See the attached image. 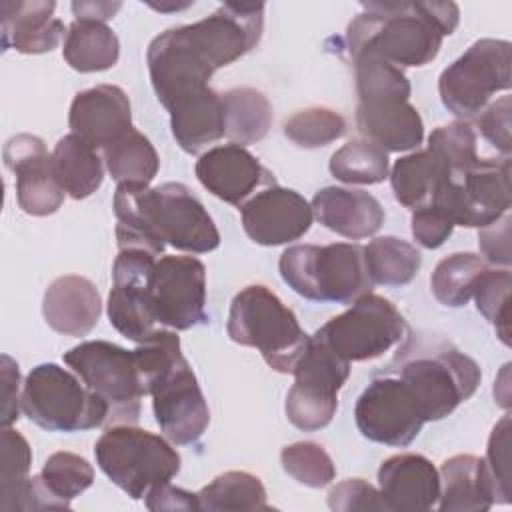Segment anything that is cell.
<instances>
[{"label":"cell","mask_w":512,"mask_h":512,"mask_svg":"<svg viewBox=\"0 0 512 512\" xmlns=\"http://www.w3.org/2000/svg\"><path fill=\"white\" fill-rule=\"evenodd\" d=\"M114 216L118 250L142 248L160 256L166 244L190 254H206L220 246V232L212 216L180 182L156 188L118 184Z\"/></svg>","instance_id":"cell-1"},{"label":"cell","mask_w":512,"mask_h":512,"mask_svg":"<svg viewBox=\"0 0 512 512\" xmlns=\"http://www.w3.org/2000/svg\"><path fill=\"white\" fill-rule=\"evenodd\" d=\"M346 28L350 58L374 56L398 68L432 62L450 36L460 10L454 2H364Z\"/></svg>","instance_id":"cell-2"},{"label":"cell","mask_w":512,"mask_h":512,"mask_svg":"<svg viewBox=\"0 0 512 512\" xmlns=\"http://www.w3.org/2000/svg\"><path fill=\"white\" fill-rule=\"evenodd\" d=\"M386 372L406 382L426 422L450 416L482 380L478 362L436 334L404 336Z\"/></svg>","instance_id":"cell-3"},{"label":"cell","mask_w":512,"mask_h":512,"mask_svg":"<svg viewBox=\"0 0 512 512\" xmlns=\"http://www.w3.org/2000/svg\"><path fill=\"white\" fill-rule=\"evenodd\" d=\"M282 280L302 298L312 302L352 304L372 292L364 246L334 242L326 246L296 244L278 260Z\"/></svg>","instance_id":"cell-4"},{"label":"cell","mask_w":512,"mask_h":512,"mask_svg":"<svg viewBox=\"0 0 512 512\" xmlns=\"http://www.w3.org/2000/svg\"><path fill=\"white\" fill-rule=\"evenodd\" d=\"M226 332L236 344L256 348L280 374H292L310 340L296 314L262 284H250L232 298Z\"/></svg>","instance_id":"cell-5"},{"label":"cell","mask_w":512,"mask_h":512,"mask_svg":"<svg viewBox=\"0 0 512 512\" xmlns=\"http://www.w3.org/2000/svg\"><path fill=\"white\" fill-rule=\"evenodd\" d=\"M98 468L132 500H144L180 472V454L172 444L134 424H114L94 444Z\"/></svg>","instance_id":"cell-6"},{"label":"cell","mask_w":512,"mask_h":512,"mask_svg":"<svg viewBox=\"0 0 512 512\" xmlns=\"http://www.w3.org/2000/svg\"><path fill=\"white\" fill-rule=\"evenodd\" d=\"M22 412L48 432H84L108 424V404L78 374L46 362L22 384Z\"/></svg>","instance_id":"cell-7"},{"label":"cell","mask_w":512,"mask_h":512,"mask_svg":"<svg viewBox=\"0 0 512 512\" xmlns=\"http://www.w3.org/2000/svg\"><path fill=\"white\" fill-rule=\"evenodd\" d=\"M64 362L108 404V424H136L146 394L134 350L106 340H88L70 348Z\"/></svg>","instance_id":"cell-8"},{"label":"cell","mask_w":512,"mask_h":512,"mask_svg":"<svg viewBox=\"0 0 512 512\" xmlns=\"http://www.w3.org/2000/svg\"><path fill=\"white\" fill-rule=\"evenodd\" d=\"M510 204V160L478 158L468 168L448 170L428 206L442 210L454 226L484 228L508 214Z\"/></svg>","instance_id":"cell-9"},{"label":"cell","mask_w":512,"mask_h":512,"mask_svg":"<svg viewBox=\"0 0 512 512\" xmlns=\"http://www.w3.org/2000/svg\"><path fill=\"white\" fill-rule=\"evenodd\" d=\"M510 42L476 40L438 78L442 104L460 120L476 118L496 92L510 88Z\"/></svg>","instance_id":"cell-10"},{"label":"cell","mask_w":512,"mask_h":512,"mask_svg":"<svg viewBox=\"0 0 512 512\" xmlns=\"http://www.w3.org/2000/svg\"><path fill=\"white\" fill-rule=\"evenodd\" d=\"M408 332L404 316L384 296L364 294L316 330V338L346 362L380 358Z\"/></svg>","instance_id":"cell-11"},{"label":"cell","mask_w":512,"mask_h":512,"mask_svg":"<svg viewBox=\"0 0 512 512\" xmlns=\"http://www.w3.org/2000/svg\"><path fill=\"white\" fill-rule=\"evenodd\" d=\"M292 374L294 384L284 404L288 420L304 432L328 426L338 410V392L350 376V362L310 336Z\"/></svg>","instance_id":"cell-12"},{"label":"cell","mask_w":512,"mask_h":512,"mask_svg":"<svg viewBox=\"0 0 512 512\" xmlns=\"http://www.w3.org/2000/svg\"><path fill=\"white\" fill-rule=\"evenodd\" d=\"M264 2H224L210 16L178 26L184 42L212 70L256 48L264 30Z\"/></svg>","instance_id":"cell-13"},{"label":"cell","mask_w":512,"mask_h":512,"mask_svg":"<svg viewBox=\"0 0 512 512\" xmlns=\"http://www.w3.org/2000/svg\"><path fill=\"white\" fill-rule=\"evenodd\" d=\"M354 420L360 434L376 444L404 448L426 424L412 390L396 374L376 376L356 400Z\"/></svg>","instance_id":"cell-14"},{"label":"cell","mask_w":512,"mask_h":512,"mask_svg":"<svg viewBox=\"0 0 512 512\" xmlns=\"http://www.w3.org/2000/svg\"><path fill=\"white\" fill-rule=\"evenodd\" d=\"M152 396L156 424L174 444H194L210 424V410L188 360L176 362L158 372L146 386Z\"/></svg>","instance_id":"cell-15"},{"label":"cell","mask_w":512,"mask_h":512,"mask_svg":"<svg viewBox=\"0 0 512 512\" xmlns=\"http://www.w3.org/2000/svg\"><path fill=\"white\" fill-rule=\"evenodd\" d=\"M156 262V256L148 250L120 248L112 266L108 318L124 338L136 344L158 330L150 296Z\"/></svg>","instance_id":"cell-16"},{"label":"cell","mask_w":512,"mask_h":512,"mask_svg":"<svg viewBox=\"0 0 512 512\" xmlns=\"http://www.w3.org/2000/svg\"><path fill=\"white\" fill-rule=\"evenodd\" d=\"M156 322L172 330H190L208 322L206 268L194 256H162L150 284Z\"/></svg>","instance_id":"cell-17"},{"label":"cell","mask_w":512,"mask_h":512,"mask_svg":"<svg viewBox=\"0 0 512 512\" xmlns=\"http://www.w3.org/2000/svg\"><path fill=\"white\" fill-rule=\"evenodd\" d=\"M242 228L260 246H282L302 238L314 220L312 206L296 190L272 184L240 206Z\"/></svg>","instance_id":"cell-18"},{"label":"cell","mask_w":512,"mask_h":512,"mask_svg":"<svg viewBox=\"0 0 512 512\" xmlns=\"http://www.w3.org/2000/svg\"><path fill=\"white\" fill-rule=\"evenodd\" d=\"M4 164L16 176L18 206L30 216L58 212L66 192L52 170V154L34 134H16L4 146Z\"/></svg>","instance_id":"cell-19"},{"label":"cell","mask_w":512,"mask_h":512,"mask_svg":"<svg viewBox=\"0 0 512 512\" xmlns=\"http://www.w3.org/2000/svg\"><path fill=\"white\" fill-rule=\"evenodd\" d=\"M196 178L216 198L242 206L258 188L276 184L260 160L240 144H222L204 152L196 162Z\"/></svg>","instance_id":"cell-20"},{"label":"cell","mask_w":512,"mask_h":512,"mask_svg":"<svg viewBox=\"0 0 512 512\" xmlns=\"http://www.w3.org/2000/svg\"><path fill=\"white\" fill-rule=\"evenodd\" d=\"M68 124L76 136L104 150L132 130V108L126 92L114 84H98L78 92L70 104Z\"/></svg>","instance_id":"cell-21"},{"label":"cell","mask_w":512,"mask_h":512,"mask_svg":"<svg viewBox=\"0 0 512 512\" xmlns=\"http://www.w3.org/2000/svg\"><path fill=\"white\" fill-rule=\"evenodd\" d=\"M380 494L390 512L432 510L440 498V474L422 454H396L378 468Z\"/></svg>","instance_id":"cell-22"},{"label":"cell","mask_w":512,"mask_h":512,"mask_svg":"<svg viewBox=\"0 0 512 512\" xmlns=\"http://www.w3.org/2000/svg\"><path fill=\"white\" fill-rule=\"evenodd\" d=\"M310 206L324 228L350 240L374 236L384 224L382 204L358 188L326 186L314 194Z\"/></svg>","instance_id":"cell-23"},{"label":"cell","mask_w":512,"mask_h":512,"mask_svg":"<svg viewBox=\"0 0 512 512\" xmlns=\"http://www.w3.org/2000/svg\"><path fill=\"white\" fill-rule=\"evenodd\" d=\"M100 312V292L84 276H60L44 292L42 314L46 324L58 334L74 338L90 334L98 324Z\"/></svg>","instance_id":"cell-24"},{"label":"cell","mask_w":512,"mask_h":512,"mask_svg":"<svg viewBox=\"0 0 512 512\" xmlns=\"http://www.w3.org/2000/svg\"><path fill=\"white\" fill-rule=\"evenodd\" d=\"M56 2L20 0L0 4L2 46L20 54H44L54 50L64 36V22L54 18Z\"/></svg>","instance_id":"cell-25"},{"label":"cell","mask_w":512,"mask_h":512,"mask_svg":"<svg viewBox=\"0 0 512 512\" xmlns=\"http://www.w3.org/2000/svg\"><path fill=\"white\" fill-rule=\"evenodd\" d=\"M166 110L170 112L172 136L188 154H200L224 136L222 94L210 86L180 96Z\"/></svg>","instance_id":"cell-26"},{"label":"cell","mask_w":512,"mask_h":512,"mask_svg":"<svg viewBox=\"0 0 512 512\" xmlns=\"http://www.w3.org/2000/svg\"><path fill=\"white\" fill-rule=\"evenodd\" d=\"M440 512H484L496 504V490L484 458L456 454L442 462L440 470Z\"/></svg>","instance_id":"cell-27"},{"label":"cell","mask_w":512,"mask_h":512,"mask_svg":"<svg viewBox=\"0 0 512 512\" xmlns=\"http://www.w3.org/2000/svg\"><path fill=\"white\" fill-rule=\"evenodd\" d=\"M356 126L364 140L384 152L414 150L424 140L422 116L410 102L358 104Z\"/></svg>","instance_id":"cell-28"},{"label":"cell","mask_w":512,"mask_h":512,"mask_svg":"<svg viewBox=\"0 0 512 512\" xmlns=\"http://www.w3.org/2000/svg\"><path fill=\"white\" fill-rule=\"evenodd\" d=\"M52 170L62 190L74 200L92 196L104 180V166L96 148L74 132L56 142L52 150Z\"/></svg>","instance_id":"cell-29"},{"label":"cell","mask_w":512,"mask_h":512,"mask_svg":"<svg viewBox=\"0 0 512 512\" xmlns=\"http://www.w3.org/2000/svg\"><path fill=\"white\" fill-rule=\"evenodd\" d=\"M62 56L76 72H102L118 62L120 42L106 22L80 18L66 30Z\"/></svg>","instance_id":"cell-30"},{"label":"cell","mask_w":512,"mask_h":512,"mask_svg":"<svg viewBox=\"0 0 512 512\" xmlns=\"http://www.w3.org/2000/svg\"><path fill=\"white\" fill-rule=\"evenodd\" d=\"M446 172V164L428 148L406 154L394 162L390 172L394 198L410 210L424 208L432 202Z\"/></svg>","instance_id":"cell-31"},{"label":"cell","mask_w":512,"mask_h":512,"mask_svg":"<svg viewBox=\"0 0 512 512\" xmlns=\"http://www.w3.org/2000/svg\"><path fill=\"white\" fill-rule=\"evenodd\" d=\"M222 104L224 136L232 144L248 146L266 138L272 126V106L260 90L250 86L226 90Z\"/></svg>","instance_id":"cell-32"},{"label":"cell","mask_w":512,"mask_h":512,"mask_svg":"<svg viewBox=\"0 0 512 512\" xmlns=\"http://www.w3.org/2000/svg\"><path fill=\"white\" fill-rule=\"evenodd\" d=\"M104 164L118 184L150 186L160 168V158L152 142L136 128L106 146Z\"/></svg>","instance_id":"cell-33"},{"label":"cell","mask_w":512,"mask_h":512,"mask_svg":"<svg viewBox=\"0 0 512 512\" xmlns=\"http://www.w3.org/2000/svg\"><path fill=\"white\" fill-rule=\"evenodd\" d=\"M364 258L372 282L390 288L410 284L422 266L420 250L396 236L374 238L364 246Z\"/></svg>","instance_id":"cell-34"},{"label":"cell","mask_w":512,"mask_h":512,"mask_svg":"<svg viewBox=\"0 0 512 512\" xmlns=\"http://www.w3.org/2000/svg\"><path fill=\"white\" fill-rule=\"evenodd\" d=\"M200 510H270L262 480L244 470L216 476L198 492Z\"/></svg>","instance_id":"cell-35"},{"label":"cell","mask_w":512,"mask_h":512,"mask_svg":"<svg viewBox=\"0 0 512 512\" xmlns=\"http://www.w3.org/2000/svg\"><path fill=\"white\" fill-rule=\"evenodd\" d=\"M488 268V262L472 252H456L442 258L432 276L430 286L436 300L450 308H460L472 298L478 276Z\"/></svg>","instance_id":"cell-36"},{"label":"cell","mask_w":512,"mask_h":512,"mask_svg":"<svg viewBox=\"0 0 512 512\" xmlns=\"http://www.w3.org/2000/svg\"><path fill=\"white\" fill-rule=\"evenodd\" d=\"M352 62L358 104L408 102L412 88L402 68L374 56H360Z\"/></svg>","instance_id":"cell-37"},{"label":"cell","mask_w":512,"mask_h":512,"mask_svg":"<svg viewBox=\"0 0 512 512\" xmlns=\"http://www.w3.org/2000/svg\"><path fill=\"white\" fill-rule=\"evenodd\" d=\"M330 174L344 184H380L388 178V152L380 146L356 138L330 156Z\"/></svg>","instance_id":"cell-38"},{"label":"cell","mask_w":512,"mask_h":512,"mask_svg":"<svg viewBox=\"0 0 512 512\" xmlns=\"http://www.w3.org/2000/svg\"><path fill=\"white\" fill-rule=\"evenodd\" d=\"M510 288L512 274L508 268H486L472 290L478 312L496 328L506 346H510Z\"/></svg>","instance_id":"cell-39"},{"label":"cell","mask_w":512,"mask_h":512,"mask_svg":"<svg viewBox=\"0 0 512 512\" xmlns=\"http://www.w3.org/2000/svg\"><path fill=\"white\" fill-rule=\"evenodd\" d=\"M284 134L300 148H322L346 134V120L332 108L312 106L284 122Z\"/></svg>","instance_id":"cell-40"},{"label":"cell","mask_w":512,"mask_h":512,"mask_svg":"<svg viewBox=\"0 0 512 512\" xmlns=\"http://www.w3.org/2000/svg\"><path fill=\"white\" fill-rule=\"evenodd\" d=\"M48 490L70 506V502L88 490L94 482V468L92 464L74 452H54L42 466L40 472Z\"/></svg>","instance_id":"cell-41"},{"label":"cell","mask_w":512,"mask_h":512,"mask_svg":"<svg viewBox=\"0 0 512 512\" xmlns=\"http://www.w3.org/2000/svg\"><path fill=\"white\" fill-rule=\"evenodd\" d=\"M280 462L290 478L308 488H324L336 478V466L330 454L310 440L284 446Z\"/></svg>","instance_id":"cell-42"},{"label":"cell","mask_w":512,"mask_h":512,"mask_svg":"<svg viewBox=\"0 0 512 512\" xmlns=\"http://www.w3.org/2000/svg\"><path fill=\"white\" fill-rule=\"evenodd\" d=\"M428 150L434 152L448 170L468 168L478 160L476 132L466 120L438 126L428 136Z\"/></svg>","instance_id":"cell-43"},{"label":"cell","mask_w":512,"mask_h":512,"mask_svg":"<svg viewBox=\"0 0 512 512\" xmlns=\"http://www.w3.org/2000/svg\"><path fill=\"white\" fill-rule=\"evenodd\" d=\"M484 462L496 490V502L508 504L512 494L510 490V416L508 414L502 416L500 422L492 428Z\"/></svg>","instance_id":"cell-44"},{"label":"cell","mask_w":512,"mask_h":512,"mask_svg":"<svg viewBox=\"0 0 512 512\" xmlns=\"http://www.w3.org/2000/svg\"><path fill=\"white\" fill-rule=\"evenodd\" d=\"M0 510L16 512V510H66L70 508L62 500H58L42 476H26L18 484L0 490Z\"/></svg>","instance_id":"cell-45"},{"label":"cell","mask_w":512,"mask_h":512,"mask_svg":"<svg viewBox=\"0 0 512 512\" xmlns=\"http://www.w3.org/2000/svg\"><path fill=\"white\" fill-rule=\"evenodd\" d=\"M328 506L336 512H390L380 490L362 478H348L332 486Z\"/></svg>","instance_id":"cell-46"},{"label":"cell","mask_w":512,"mask_h":512,"mask_svg":"<svg viewBox=\"0 0 512 512\" xmlns=\"http://www.w3.org/2000/svg\"><path fill=\"white\" fill-rule=\"evenodd\" d=\"M2 460H0V490L24 480L32 466V450L28 440L12 426H2Z\"/></svg>","instance_id":"cell-47"},{"label":"cell","mask_w":512,"mask_h":512,"mask_svg":"<svg viewBox=\"0 0 512 512\" xmlns=\"http://www.w3.org/2000/svg\"><path fill=\"white\" fill-rule=\"evenodd\" d=\"M510 112H512V100L510 96H502L494 102H490L476 118L478 128L482 136L498 148L504 156L510 154L512 150V140H510Z\"/></svg>","instance_id":"cell-48"},{"label":"cell","mask_w":512,"mask_h":512,"mask_svg":"<svg viewBox=\"0 0 512 512\" xmlns=\"http://www.w3.org/2000/svg\"><path fill=\"white\" fill-rule=\"evenodd\" d=\"M410 224H412L414 240L428 250L440 248L454 230V222L434 206L412 210Z\"/></svg>","instance_id":"cell-49"},{"label":"cell","mask_w":512,"mask_h":512,"mask_svg":"<svg viewBox=\"0 0 512 512\" xmlns=\"http://www.w3.org/2000/svg\"><path fill=\"white\" fill-rule=\"evenodd\" d=\"M510 222L512 218L504 214L500 220L478 228V246L484 254V260L496 266L508 268L512 262L510 256Z\"/></svg>","instance_id":"cell-50"},{"label":"cell","mask_w":512,"mask_h":512,"mask_svg":"<svg viewBox=\"0 0 512 512\" xmlns=\"http://www.w3.org/2000/svg\"><path fill=\"white\" fill-rule=\"evenodd\" d=\"M0 380H2V426H12L20 418L22 410V394H20V370L14 358L2 354L0 364Z\"/></svg>","instance_id":"cell-51"},{"label":"cell","mask_w":512,"mask_h":512,"mask_svg":"<svg viewBox=\"0 0 512 512\" xmlns=\"http://www.w3.org/2000/svg\"><path fill=\"white\" fill-rule=\"evenodd\" d=\"M146 508L160 512V510H200L198 494H192L188 490L176 488L170 482L154 486L146 494Z\"/></svg>","instance_id":"cell-52"},{"label":"cell","mask_w":512,"mask_h":512,"mask_svg":"<svg viewBox=\"0 0 512 512\" xmlns=\"http://www.w3.org/2000/svg\"><path fill=\"white\" fill-rule=\"evenodd\" d=\"M122 8L120 2H72V12L76 20H98L106 22Z\"/></svg>","instance_id":"cell-53"},{"label":"cell","mask_w":512,"mask_h":512,"mask_svg":"<svg viewBox=\"0 0 512 512\" xmlns=\"http://www.w3.org/2000/svg\"><path fill=\"white\" fill-rule=\"evenodd\" d=\"M150 6H152L154 10L168 12V10H184V8L192 6V2H182V4H178V2H170V4H152V2H150Z\"/></svg>","instance_id":"cell-54"}]
</instances>
